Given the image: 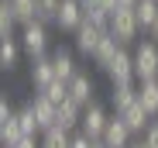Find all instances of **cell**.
Instances as JSON below:
<instances>
[{
    "label": "cell",
    "instance_id": "cell-1",
    "mask_svg": "<svg viewBox=\"0 0 158 148\" xmlns=\"http://www.w3.org/2000/svg\"><path fill=\"white\" fill-rule=\"evenodd\" d=\"M138 31H141V24H138V17H134V7H117L114 14H110V35L120 41V45H131L138 38Z\"/></svg>",
    "mask_w": 158,
    "mask_h": 148
},
{
    "label": "cell",
    "instance_id": "cell-2",
    "mask_svg": "<svg viewBox=\"0 0 158 148\" xmlns=\"http://www.w3.org/2000/svg\"><path fill=\"white\" fill-rule=\"evenodd\" d=\"M134 76L138 83L158 79V41H141L134 48Z\"/></svg>",
    "mask_w": 158,
    "mask_h": 148
},
{
    "label": "cell",
    "instance_id": "cell-3",
    "mask_svg": "<svg viewBox=\"0 0 158 148\" xmlns=\"http://www.w3.org/2000/svg\"><path fill=\"white\" fill-rule=\"evenodd\" d=\"M21 48H24L31 59L48 55V24H45V21L24 24V28H21Z\"/></svg>",
    "mask_w": 158,
    "mask_h": 148
},
{
    "label": "cell",
    "instance_id": "cell-4",
    "mask_svg": "<svg viewBox=\"0 0 158 148\" xmlns=\"http://www.w3.org/2000/svg\"><path fill=\"white\" fill-rule=\"evenodd\" d=\"M107 124H110V114L103 110L100 104H89V107L83 110V121H79V131H83L86 138H93V141H100V138H103V131H107Z\"/></svg>",
    "mask_w": 158,
    "mask_h": 148
},
{
    "label": "cell",
    "instance_id": "cell-5",
    "mask_svg": "<svg viewBox=\"0 0 158 148\" xmlns=\"http://www.w3.org/2000/svg\"><path fill=\"white\" fill-rule=\"evenodd\" d=\"M107 31H110V28H100V24H93V21H83V24H79V31H72V35H76V48H79L83 55H93Z\"/></svg>",
    "mask_w": 158,
    "mask_h": 148
},
{
    "label": "cell",
    "instance_id": "cell-6",
    "mask_svg": "<svg viewBox=\"0 0 158 148\" xmlns=\"http://www.w3.org/2000/svg\"><path fill=\"white\" fill-rule=\"evenodd\" d=\"M110 76V83H131V79H138L134 76V52H127V48H120V52L114 55V62L103 69Z\"/></svg>",
    "mask_w": 158,
    "mask_h": 148
},
{
    "label": "cell",
    "instance_id": "cell-7",
    "mask_svg": "<svg viewBox=\"0 0 158 148\" xmlns=\"http://www.w3.org/2000/svg\"><path fill=\"white\" fill-rule=\"evenodd\" d=\"M31 110H35V117H38V128H41V131L55 128V121H59V104H55V100H48V96H45L41 90L35 93V100H31Z\"/></svg>",
    "mask_w": 158,
    "mask_h": 148
},
{
    "label": "cell",
    "instance_id": "cell-8",
    "mask_svg": "<svg viewBox=\"0 0 158 148\" xmlns=\"http://www.w3.org/2000/svg\"><path fill=\"white\" fill-rule=\"evenodd\" d=\"M131 134H134V131H131V128L124 124V117H120V114H114L100 141L107 145V148H127V145H131Z\"/></svg>",
    "mask_w": 158,
    "mask_h": 148
},
{
    "label": "cell",
    "instance_id": "cell-9",
    "mask_svg": "<svg viewBox=\"0 0 158 148\" xmlns=\"http://www.w3.org/2000/svg\"><path fill=\"white\" fill-rule=\"evenodd\" d=\"M86 21V11H83V0H62L59 7V28L62 31H79V24Z\"/></svg>",
    "mask_w": 158,
    "mask_h": 148
},
{
    "label": "cell",
    "instance_id": "cell-10",
    "mask_svg": "<svg viewBox=\"0 0 158 148\" xmlns=\"http://www.w3.org/2000/svg\"><path fill=\"white\" fill-rule=\"evenodd\" d=\"M83 110H86V107H79L72 96H69V100H62V104H59V121H55V128H62V131H69V134H72V131H79Z\"/></svg>",
    "mask_w": 158,
    "mask_h": 148
},
{
    "label": "cell",
    "instance_id": "cell-11",
    "mask_svg": "<svg viewBox=\"0 0 158 148\" xmlns=\"http://www.w3.org/2000/svg\"><path fill=\"white\" fill-rule=\"evenodd\" d=\"M52 79H55L52 52H48V55H38V59H31V86H35V90H45Z\"/></svg>",
    "mask_w": 158,
    "mask_h": 148
},
{
    "label": "cell",
    "instance_id": "cell-12",
    "mask_svg": "<svg viewBox=\"0 0 158 148\" xmlns=\"http://www.w3.org/2000/svg\"><path fill=\"white\" fill-rule=\"evenodd\" d=\"M69 96L79 107H89L93 104V79L86 76V72H76V76L69 79Z\"/></svg>",
    "mask_w": 158,
    "mask_h": 148
},
{
    "label": "cell",
    "instance_id": "cell-13",
    "mask_svg": "<svg viewBox=\"0 0 158 148\" xmlns=\"http://www.w3.org/2000/svg\"><path fill=\"white\" fill-rule=\"evenodd\" d=\"M138 104L151 114V121H158V79L138 83Z\"/></svg>",
    "mask_w": 158,
    "mask_h": 148
},
{
    "label": "cell",
    "instance_id": "cell-14",
    "mask_svg": "<svg viewBox=\"0 0 158 148\" xmlns=\"http://www.w3.org/2000/svg\"><path fill=\"white\" fill-rule=\"evenodd\" d=\"M120 117H124V124H127L131 131H134V134H144V128L151 124V114H148V110H144L138 100L131 104L127 110H120Z\"/></svg>",
    "mask_w": 158,
    "mask_h": 148
},
{
    "label": "cell",
    "instance_id": "cell-15",
    "mask_svg": "<svg viewBox=\"0 0 158 148\" xmlns=\"http://www.w3.org/2000/svg\"><path fill=\"white\" fill-rule=\"evenodd\" d=\"M52 66H55V79H62V83H69L76 72H79L69 48H55V52H52Z\"/></svg>",
    "mask_w": 158,
    "mask_h": 148
},
{
    "label": "cell",
    "instance_id": "cell-16",
    "mask_svg": "<svg viewBox=\"0 0 158 148\" xmlns=\"http://www.w3.org/2000/svg\"><path fill=\"white\" fill-rule=\"evenodd\" d=\"M120 48H124V45H120V41H117V38L107 31V35H103V41L96 45V52H93V62H96L100 69H107V66L114 62V55L120 52Z\"/></svg>",
    "mask_w": 158,
    "mask_h": 148
},
{
    "label": "cell",
    "instance_id": "cell-17",
    "mask_svg": "<svg viewBox=\"0 0 158 148\" xmlns=\"http://www.w3.org/2000/svg\"><path fill=\"white\" fill-rule=\"evenodd\" d=\"M134 100H138V86H134V79H131V83H114L110 104H114V110H117V114H120V110H127Z\"/></svg>",
    "mask_w": 158,
    "mask_h": 148
},
{
    "label": "cell",
    "instance_id": "cell-18",
    "mask_svg": "<svg viewBox=\"0 0 158 148\" xmlns=\"http://www.w3.org/2000/svg\"><path fill=\"white\" fill-rule=\"evenodd\" d=\"M21 138H24V131H21L17 114H14V117H7V121H0V145H4V148H14Z\"/></svg>",
    "mask_w": 158,
    "mask_h": 148
},
{
    "label": "cell",
    "instance_id": "cell-19",
    "mask_svg": "<svg viewBox=\"0 0 158 148\" xmlns=\"http://www.w3.org/2000/svg\"><path fill=\"white\" fill-rule=\"evenodd\" d=\"M134 17H138L141 28L151 31V24L158 21V0H138V4H134Z\"/></svg>",
    "mask_w": 158,
    "mask_h": 148
},
{
    "label": "cell",
    "instance_id": "cell-20",
    "mask_svg": "<svg viewBox=\"0 0 158 148\" xmlns=\"http://www.w3.org/2000/svg\"><path fill=\"white\" fill-rule=\"evenodd\" d=\"M21 52H24V48H21V38H4V41H0V66H4V69H14Z\"/></svg>",
    "mask_w": 158,
    "mask_h": 148
},
{
    "label": "cell",
    "instance_id": "cell-21",
    "mask_svg": "<svg viewBox=\"0 0 158 148\" xmlns=\"http://www.w3.org/2000/svg\"><path fill=\"white\" fill-rule=\"evenodd\" d=\"M41 148H72V134L62 128H48L41 131Z\"/></svg>",
    "mask_w": 158,
    "mask_h": 148
},
{
    "label": "cell",
    "instance_id": "cell-22",
    "mask_svg": "<svg viewBox=\"0 0 158 148\" xmlns=\"http://www.w3.org/2000/svg\"><path fill=\"white\" fill-rule=\"evenodd\" d=\"M10 7H14V14H17V24H21V28L31 24V21H38V0H10Z\"/></svg>",
    "mask_w": 158,
    "mask_h": 148
},
{
    "label": "cell",
    "instance_id": "cell-23",
    "mask_svg": "<svg viewBox=\"0 0 158 148\" xmlns=\"http://www.w3.org/2000/svg\"><path fill=\"white\" fill-rule=\"evenodd\" d=\"M14 24H17V14L10 7V0L0 4V38H14Z\"/></svg>",
    "mask_w": 158,
    "mask_h": 148
},
{
    "label": "cell",
    "instance_id": "cell-24",
    "mask_svg": "<svg viewBox=\"0 0 158 148\" xmlns=\"http://www.w3.org/2000/svg\"><path fill=\"white\" fill-rule=\"evenodd\" d=\"M59 7H62V0H38V21L55 24L59 21Z\"/></svg>",
    "mask_w": 158,
    "mask_h": 148
},
{
    "label": "cell",
    "instance_id": "cell-25",
    "mask_svg": "<svg viewBox=\"0 0 158 148\" xmlns=\"http://www.w3.org/2000/svg\"><path fill=\"white\" fill-rule=\"evenodd\" d=\"M17 121H21V131H24V134H38V131H41V128H38V117H35V110H31V104L17 110Z\"/></svg>",
    "mask_w": 158,
    "mask_h": 148
},
{
    "label": "cell",
    "instance_id": "cell-26",
    "mask_svg": "<svg viewBox=\"0 0 158 148\" xmlns=\"http://www.w3.org/2000/svg\"><path fill=\"white\" fill-rule=\"evenodd\" d=\"M48 100H55V104H62V100H69V83H62V79H52L45 90H41Z\"/></svg>",
    "mask_w": 158,
    "mask_h": 148
},
{
    "label": "cell",
    "instance_id": "cell-27",
    "mask_svg": "<svg viewBox=\"0 0 158 148\" xmlns=\"http://www.w3.org/2000/svg\"><path fill=\"white\" fill-rule=\"evenodd\" d=\"M141 141H144L148 148H158V121H151V124L144 128V134H141Z\"/></svg>",
    "mask_w": 158,
    "mask_h": 148
},
{
    "label": "cell",
    "instance_id": "cell-28",
    "mask_svg": "<svg viewBox=\"0 0 158 148\" xmlns=\"http://www.w3.org/2000/svg\"><path fill=\"white\" fill-rule=\"evenodd\" d=\"M72 148H93V138H86L83 131H72Z\"/></svg>",
    "mask_w": 158,
    "mask_h": 148
},
{
    "label": "cell",
    "instance_id": "cell-29",
    "mask_svg": "<svg viewBox=\"0 0 158 148\" xmlns=\"http://www.w3.org/2000/svg\"><path fill=\"white\" fill-rule=\"evenodd\" d=\"M14 148H41V141H35V134H24V138H21Z\"/></svg>",
    "mask_w": 158,
    "mask_h": 148
},
{
    "label": "cell",
    "instance_id": "cell-30",
    "mask_svg": "<svg viewBox=\"0 0 158 148\" xmlns=\"http://www.w3.org/2000/svg\"><path fill=\"white\" fill-rule=\"evenodd\" d=\"M14 114H17V110H14L7 100H0V121H7V117H14Z\"/></svg>",
    "mask_w": 158,
    "mask_h": 148
},
{
    "label": "cell",
    "instance_id": "cell-31",
    "mask_svg": "<svg viewBox=\"0 0 158 148\" xmlns=\"http://www.w3.org/2000/svg\"><path fill=\"white\" fill-rule=\"evenodd\" d=\"M151 41H158V21L151 24Z\"/></svg>",
    "mask_w": 158,
    "mask_h": 148
},
{
    "label": "cell",
    "instance_id": "cell-32",
    "mask_svg": "<svg viewBox=\"0 0 158 148\" xmlns=\"http://www.w3.org/2000/svg\"><path fill=\"white\" fill-rule=\"evenodd\" d=\"M127 148H148V145H144V141H131Z\"/></svg>",
    "mask_w": 158,
    "mask_h": 148
},
{
    "label": "cell",
    "instance_id": "cell-33",
    "mask_svg": "<svg viewBox=\"0 0 158 148\" xmlns=\"http://www.w3.org/2000/svg\"><path fill=\"white\" fill-rule=\"evenodd\" d=\"M93 148H107V145H103V141H93Z\"/></svg>",
    "mask_w": 158,
    "mask_h": 148
}]
</instances>
